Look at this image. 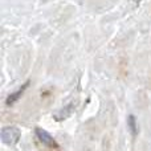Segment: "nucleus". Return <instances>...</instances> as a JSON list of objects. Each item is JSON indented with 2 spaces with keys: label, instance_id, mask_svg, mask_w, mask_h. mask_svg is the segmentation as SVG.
Listing matches in <instances>:
<instances>
[{
  "label": "nucleus",
  "instance_id": "4",
  "mask_svg": "<svg viewBox=\"0 0 151 151\" xmlns=\"http://www.w3.org/2000/svg\"><path fill=\"white\" fill-rule=\"evenodd\" d=\"M127 127H129V130H130V133L133 137L138 135V123H137L135 115L134 114H130L127 117Z\"/></svg>",
  "mask_w": 151,
  "mask_h": 151
},
{
  "label": "nucleus",
  "instance_id": "3",
  "mask_svg": "<svg viewBox=\"0 0 151 151\" xmlns=\"http://www.w3.org/2000/svg\"><path fill=\"white\" fill-rule=\"evenodd\" d=\"M29 83H31V81H27V82H24L23 85L17 89V90H15L13 93H11L9 96L5 98V105H7V106H13V105H15L16 102L21 98V97H23V94L25 93V90L28 89Z\"/></svg>",
  "mask_w": 151,
  "mask_h": 151
},
{
  "label": "nucleus",
  "instance_id": "5",
  "mask_svg": "<svg viewBox=\"0 0 151 151\" xmlns=\"http://www.w3.org/2000/svg\"><path fill=\"white\" fill-rule=\"evenodd\" d=\"M73 109H74V107H73V105H68V106L65 107V110H64V109H63V110H60V111H58L56 115L61 114L60 119H63V118H68L69 115H70L72 113H73Z\"/></svg>",
  "mask_w": 151,
  "mask_h": 151
},
{
  "label": "nucleus",
  "instance_id": "2",
  "mask_svg": "<svg viewBox=\"0 0 151 151\" xmlns=\"http://www.w3.org/2000/svg\"><path fill=\"white\" fill-rule=\"evenodd\" d=\"M35 135H36V138L39 139L40 143H41L42 146H45L47 149H52V150L60 149V145L57 143L55 137H53L50 133H48L47 130H44V129L36 127L35 129Z\"/></svg>",
  "mask_w": 151,
  "mask_h": 151
},
{
  "label": "nucleus",
  "instance_id": "1",
  "mask_svg": "<svg viewBox=\"0 0 151 151\" xmlns=\"http://www.w3.org/2000/svg\"><path fill=\"white\" fill-rule=\"evenodd\" d=\"M0 138L3 143H5L7 146H15L21 138V131L16 126H5L0 131Z\"/></svg>",
  "mask_w": 151,
  "mask_h": 151
}]
</instances>
